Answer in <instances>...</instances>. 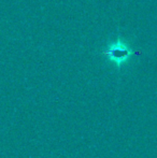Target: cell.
Returning <instances> with one entry per match:
<instances>
[{
  "label": "cell",
  "instance_id": "1",
  "mask_svg": "<svg viewBox=\"0 0 157 158\" xmlns=\"http://www.w3.org/2000/svg\"><path fill=\"white\" fill-rule=\"evenodd\" d=\"M105 54H107L112 60L115 61L118 64H121L129 57L130 51L128 50V48L125 44L122 43L121 41H118L116 43L112 44V45L105 51Z\"/></svg>",
  "mask_w": 157,
  "mask_h": 158
}]
</instances>
